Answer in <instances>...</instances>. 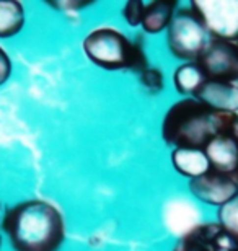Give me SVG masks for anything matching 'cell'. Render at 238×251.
I'll use <instances>...</instances> for the list:
<instances>
[{"instance_id": "277c9868", "label": "cell", "mask_w": 238, "mask_h": 251, "mask_svg": "<svg viewBox=\"0 0 238 251\" xmlns=\"http://www.w3.org/2000/svg\"><path fill=\"white\" fill-rule=\"evenodd\" d=\"M211 39V34L192 8L176 10L170 26L166 28L170 52L185 62H196L204 54Z\"/></svg>"}, {"instance_id": "8fae6325", "label": "cell", "mask_w": 238, "mask_h": 251, "mask_svg": "<svg viewBox=\"0 0 238 251\" xmlns=\"http://www.w3.org/2000/svg\"><path fill=\"white\" fill-rule=\"evenodd\" d=\"M171 165L181 176L189 178V181L212 170L204 150L199 149H173L171 150Z\"/></svg>"}, {"instance_id": "5b68a950", "label": "cell", "mask_w": 238, "mask_h": 251, "mask_svg": "<svg viewBox=\"0 0 238 251\" xmlns=\"http://www.w3.org/2000/svg\"><path fill=\"white\" fill-rule=\"evenodd\" d=\"M191 8L211 38L238 41V0H192Z\"/></svg>"}, {"instance_id": "8992f818", "label": "cell", "mask_w": 238, "mask_h": 251, "mask_svg": "<svg viewBox=\"0 0 238 251\" xmlns=\"http://www.w3.org/2000/svg\"><path fill=\"white\" fill-rule=\"evenodd\" d=\"M197 64L204 70L207 80L238 82V43L212 38Z\"/></svg>"}, {"instance_id": "ac0fdd59", "label": "cell", "mask_w": 238, "mask_h": 251, "mask_svg": "<svg viewBox=\"0 0 238 251\" xmlns=\"http://www.w3.org/2000/svg\"><path fill=\"white\" fill-rule=\"evenodd\" d=\"M10 75H12V61H10L7 51L0 46V87L7 83Z\"/></svg>"}, {"instance_id": "ffe728a7", "label": "cell", "mask_w": 238, "mask_h": 251, "mask_svg": "<svg viewBox=\"0 0 238 251\" xmlns=\"http://www.w3.org/2000/svg\"><path fill=\"white\" fill-rule=\"evenodd\" d=\"M230 135L238 142V116H237L235 123H234V126H232V129H230Z\"/></svg>"}, {"instance_id": "6da1fadb", "label": "cell", "mask_w": 238, "mask_h": 251, "mask_svg": "<svg viewBox=\"0 0 238 251\" xmlns=\"http://www.w3.org/2000/svg\"><path fill=\"white\" fill-rule=\"evenodd\" d=\"M2 227L15 251H59L65 238L60 210L43 199L13 205L3 214Z\"/></svg>"}, {"instance_id": "7402d4cb", "label": "cell", "mask_w": 238, "mask_h": 251, "mask_svg": "<svg viewBox=\"0 0 238 251\" xmlns=\"http://www.w3.org/2000/svg\"><path fill=\"white\" fill-rule=\"evenodd\" d=\"M237 43H238V41H237Z\"/></svg>"}, {"instance_id": "d6986e66", "label": "cell", "mask_w": 238, "mask_h": 251, "mask_svg": "<svg viewBox=\"0 0 238 251\" xmlns=\"http://www.w3.org/2000/svg\"><path fill=\"white\" fill-rule=\"evenodd\" d=\"M51 7L54 8H60V10H79L85 7V5H90L92 2H49Z\"/></svg>"}, {"instance_id": "ba28073f", "label": "cell", "mask_w": 238, "mask_h": 251, "mask_svg": "<svg viewBox=\"0 0 238 251\" xmlns=\"http://www.w3.org/2000/svg\"><path fill=\"white\" fill-rule=\"evenodd\" d=\"M189 191L201 202L222 207L238 193V172L225 175L211 170L209 173L191 179Z\"/></svg>"}, {"instance_id": "4fadbf2b", "label": "cell", "mask_w": 238, "mask_h": 251, "mask_svg": "<svg viewBox=\"0 0 238 251\" xmlns=\"http://www.w3.org/2000/svg\"><path fill=\"white\" fill-rule=\"evenodd\" d=\"M206 82L207 77L197 61L178 65L173 74V85L176 92L183 97H194Z\"/></svg>"}, {"instance_id": "2e32d148", "label": "cell", "mask_w": 238, "mask_h": 251, "mask_svg": "<svg viewBox=\"0 0 238 251\" xmlns=\"http://www.w3.org/2000/svg\"><path fill=\"white\" fill-rule=\"evenodd\" d=\"M140 83L149 93H160L163 90V74H161L160 69L147 67L140 72Z\"/></svg>"}, {"instance_id": "e0dca14e", "label": "cell", "mask_w": 238, "mask_h": 251, "mask_svg": "<svg viewBox=\"0 0 238 251\" xmlns=\"http://www.w3.org/2000/svg\"><path fill=\"white\" fill-rule=\"evenodd\" d=\"M144 12H145L144 2H140V0H129V2H126L123 8V17L129 26H139V25H142Z\"/></svg>"}, {"instance_id": "9a60e30c", "label": "cell", "mask_w": 238, "mask_h": 251, "mask_svg": "<svg viewBox=\"0 0 238 251\" xmlns=\"http://www.w3.org/2000/svg\"><path fill=\"white\" fill-rule=\"evenodd\" d=\"M217 217H219L217 222H219L227 232H230L232 235L238 237V193L225 205L219 207Z\"/></svg>"}, {"instance_id": "9c48e42d", "label": "cell", "mask_w": 238, "mask_h": 251, "mask_svg": "<svg viewBox=\"0 0 238 251\" xmlns=\"http://www.w3.org/2000/svg\"><path fill=\"white\" fill-rule=\"evenodd\" d=\"M209 106L214 111L219 113H232L238 114V85L227 82H214L207 80L202 85L194 97Z\"/></svg>"}, {"instance_id": "5bb4252c", "label": "cell", "mask_w": 238, "mask_h": 251, "mask_svg": "<svg viewBox=\"0 0 238 251\" xmlns=\"http://www.w3.org/2000/svg\"><path fill=\"white\" fill-rule=\"evenodd\" d=\"M25 26V8L18 0H0V38L7 39Z\"/></svg>"}, {"instance_id": "30bf717a", "label": "cell", "mask_w": 238, "mask_h": 251, "mask_svg": "<svg viewBox=\"0 0 238 251\" xmlns=\"http://www.w3.org/2000/svg\"><path fill=\"white\" fill-rule=\"evenodd\" d=\"M211 168L219 173L238 172V142L230 134H220L204 147Z\"/></svg>"}, {"instance_id": "52a82bcc", "label": "cell", "mask_w": 238, "mask_h": 251, "mask_svg": "<svg viewBox=\"0 0 238 251\" xmlns=\"http://www.w3.org/2000/svg\"><path fill=\"white\" fill-rule=\"evenodd\" d=\"M173 251H238V237L227 232L219 222L201 224L188 230Z\"/></svg>"}, {"instance_id": "3957f363", "label": "cell", "mask_w": 238, "mask_h": 251, "mask_svg": "<svg viewBox=\"0 0 238 251\" xmlns=\"http://www.w3.org/2000/svg\"><path fill=\"white\" fill-rule=\"evenodd\" d=\"M82 49L90 61L105 70L131 69L140 74L147 69L142 46L114 28L92 29L85 36Z\"/></svg>"}, {"instance_id": "7a4b0ae2", "label": "cell", "mask_w": 238, "mask_h": 251, "mask_svg": "<svg viewBox=\"0 0 238 251\" xmlns=\"http://www.w3.org/2000/svg\"><path fill=\"white\" fill-rule=\"evenodd\" d=\"M238 114L219 113L196 98L171 104L161 123V137L175 149H199L220 134H230Z\"/></svg>"}, {"instance_id": "7c38bea8", "label": "cell", "mask_w": 238, "mask_h": 251, "mask_svg": "<svg viewBox=\"0 0 238 251\" xmlns=\"http://www.w3.org/2000/svg\"><path fill=\"white\" fill-rule=\"evenodd\" d=\"M175 13L176 2H173V0H155V2L145 5V12L140 26L149 34L161 33L170 26Z\"/></svg>"}, {"instance_id": "44dd1931", "label": "cell", "mask_w": 238, "mask_h": 251, "mask_svg": "<svg viewBox=\"0 0 238 251\" xmlns=\"http://www.w3.org/2000/svg\"><path fill=\"white\" fill-rule=\"evenodd\" d=\"M0 243H2V240H0Z\"/></svg>"}]
</instances>
